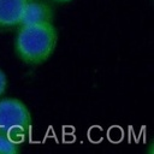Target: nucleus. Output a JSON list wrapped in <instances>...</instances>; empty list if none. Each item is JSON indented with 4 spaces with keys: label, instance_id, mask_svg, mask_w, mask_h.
<instances>
[{
    "label": "nucleus",
    "instance_id": "nucleus-3",
    "mask_svg": "<svg viewBox=\"0 0 154 154\" xmlns=\"http://www.w3.org/2000/svg\"><path fill=\"white\" fill-rule=\"evenodd\" d=\"M52 20H53V11L47 4L41 1L28 0L23 10L19 25L42 23V22L52 23Z\"/></svg>",
    "mask_w": 154,
    "mask_h": 154
},
{
    "label": "nucleus",
    "instance_id": "nucleus-4",
    "mask_svg": "<svg viewBox=\"0 0 154 154\" xmlns=\"http://www.w3.org/2000/svg\"><path fill=\"white\" fill-rule=\"evenodd\" d=\"M28 0H0V29L19 25Z\"/></svg>",
    "mask_w": 154,
    "mask_h": 154
},
{
    "label": "nucleus",
    "instance_id": "nucleus-1",
    "mask_svg": "<svg viewBox=\"0 0 154 154\" xmlns=\"http://www.w3.org/2000/svg\"><path fill=\"white\" fill-rule=\"evenodd\" d=\"M57 41L58 32L51 22L20 25L16 37V52L24 63L38 65L52 55Z\"/></svg>",
    "mask_w": 154,
    "mask_h": 154
},
{
    "label": "nucleus",
    "instance_id": "nucleus-5",
    "mask_svg": "<svg viewBox=\"0 0 154 154\" xmlns=\"http://www.w3.org/2000/svg\"><path fill=\"white\" fill-rule=\"evenodd\" d=\"M19 142L8 137L7 135L0 134V154H16L20 150Z\"/></svg>",
    "mask_w": 154,
    "mask_h": 154
},
{
    "label": "nucleus",
    "instance_id": "nucleus-2",
    "mask_svg": "<svg viewBox=\"0 0 154 154\" xmlns=\"http://www.w3.org/2000/svg\"><path fill=\"white\" fill-rule=\"evenodd\" d=\"M31 129V114L26 106L17 99L0 100V134L18 141L29 135Z\"/></svg>",
    "mask_w": 154,
    "mask_h": 154
},
{
    "label": "nucleus",
    "instance_id": "nucleus-6",
    "mask_svg": "<svg viewBox=\"0 0 154 154\" xmlns=\"http://www.w3.org/2000/svg\"><path fill=\"white\" fill-rule=\"evenodd\" d=\"M6 85H7V79H6V76L5 73L0 70V95H2L6 90Z\"/></svg>",
    "mask_w": 154,
    "mask_h": 154
},
{
    "label": "nucleus",
    "instance_id": "nucleus-7",
    "mask_svg": "<svg viewBox=\"0 0 154 154\" xmlns=\"http://www.w3.org/2000/svg\"><path fill=\"white\" fill-rule=\"evenodd\" d=\"M54 1H58V2H67V1H71V0H54Z\"/></svg>",
    "mask_w": 154,
    "mask_h": 154
}]
</instances>
